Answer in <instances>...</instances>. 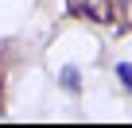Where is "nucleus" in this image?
Segmentation results:
<instances>
[{
    "label": "nucleus",
    "instance_id": "obj_1",
    "mask_svg": "<svg viewBox=\"0 0 132 128\" xmlns=\"http://www.w3.org/2000/svg\"><path fill=\"white\" fill-rule=\"evenodd\" d=\"M66 8L82 20H89V23H113V16H117L113 0H66Z\"/></svg>",
    "mask_w": 132,
    "mask_h": 128
},
{
    "label": "nucleus",
    "instance_id": "obj_2",
    "mask_svg": "<svg viewBox=\"0 0 132 128\" xmlns=\"http://www.w3.org/2000/svg\"><path fill=\"white\" fill-rule=\"evenodd\" d=\"M62 86L66 89H78L82 82H78V70H62Z\"/></svg>",
    "mask_w": 132,
    "mask_h": 128
},
{
    "label": "nucleus",
    "instance_id": "obj_3",
    "mask_svg": "<svg viewBox=\"0 0 132 128\" xmlns=\"http://www.w3.org/2000/svg\"><path fill=\"white\" fill-rule=\"evenodd\" d=\"M117 74H120V82L132 89V62H120V66H117Z\"/></svg>",
    "mask_w": 132,
    "mask_h": 128
},
{
    "label": "nucleus",
    "instance_id": "obj_4",
    "mask_svg": "<svg viewBox=\"0 0 132 128\" xmlns=\"http://www.w3.org/2000/svg\"><path fill=\"white\" fill-rule=\"evenodd\" d=\"M0 101H4V78H0Z\"/></svg>",
    "mask_w": 132,
    "mask_h": 128
}]
</instances>
